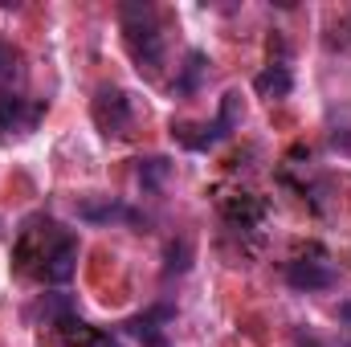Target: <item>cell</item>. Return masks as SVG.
Returning a JSON list of instances; mask_svg holds the SVG:
<instances>
[{
  "label": "cell",
  "instance_id": "cell-1",
  "mask_svg": "<svg viewBox=\"0 0 351 347\" xmlns=\"http://www.w3.org/2000/svg\"><path fill=\"white\" fill-rule=\"evenodd\" d=\"M16 265L21 274H33L41 282H70L74 278V265H78V237L58 229L53 221H29L21 229V241H16Z\"/></svg>",
  "mask_w": 351,
  "mask_h": 347
},
{
  "label": "cell",
  "instance_id": "cell-2",
  "mask_svg": "<svg viewBox=\"0 0 351 347\" xmlns=\"http://www.w3.org/2000/svg\"><path fill=\"white\" fill-rule=\"evenodd\" d=\"M119 21H123V45H127V53L135 58L139 70H147L156 78L160 66H164V33H160L156 8L143 4V0H127L119 8Z\"/></svg>",
  "mask_w": 351,
  "mask_h": 347
},
{
  "label": "cell",
  "instance_id": "cell-3",
  "mask_svg": "<svg viewBox=\"0 0 351 347\" xmlns=\"http://www.w3.org/2000/svg\"><path fill=\"white\" fill-rule=\"evenodd\" d=\"M90 115H94V127H98L106 139L127 135V127H131V119H135L127 90H119V86H102V90H98V94H94Z\"/></svg>",
  "mask_w": 351,
  "mask_h": 347
},
{
  "label": "cell",
  "instance_id": "cell-4",
  "mask_svg": "<svg viewBox=\"0 0 351 347\" xmlns=\"http://www.w3.org/2000/svg\"><path fill=\"white\" fill-rule=\"evenodd\" d=\"M241 123V94L237 90H229L225 98H221V115L208 123V127H200V135H192V139H184V147H192V152H204V147H217L233 127Z\"/></svg>",
  "mask_w": 351,
  "mask_h": 347
},
{
  "label": "cell",
  "instance_id": "cell-5",
  "mask_svg": "<svg viewBox=\"0 0 351 347\" xmlns=\"http://www.w3.org/2000/svg\"><path fill=\"white\" fill-rule=\"evenodd\" d=\"M41 115H45L41 102H25V98L0 90V135H29Z\"/></svg>",
  "mask_w": 351,
  "mask_h": 347
},
{
  "label": "cell",
  "instance_id": "cell-6",
  "mask_svg": "<svg viewBox=\"0 0 351 347\" xmlns=\"http://www.w3.org/2000/svg\"><path fill=\"white\" fill-rule=\"evenodd\" d=\"M286 282L294 290H327V286H335V265L327 258H298L290 261Z\"/></svg>",
  "mask_w": 351,
  "mask_h": 347
},
{
  "label": "cell",
  "instance_id": "cell-7",
  "mask_svg": "<svg viewBox=\"0 0 351 347\" xmlns=\"http://www.w3.org/2000/svg\"><path fill=\"white\" fill-rule=\"evenodd\" d=\"M221 213H225V221L233 229H258L262 217H265V204L258 196H250V192H237V196H225L221 200Z\"/></svg>",
  "mask_w": 351,
  "mask_h": 347
},
{
  "label": "cell",
  "instance_id": "cell-8",
  "mask_svg": "<svg viewBox=\"0 0 351 347\" xmlns=\"http://www.w3.org/2000/svg\"><path fill=\"white\" fill-rule=\"evenodd\" d=\"M78 217L94 221V225H106V221H131L135 213L114 196H86V200H78Z\"/></svg>",
  "mask_w": 351,
  "mask_h": 347
},
{
  "label": "cell",
  "instance_id": "cell-9",
  "mask_svg": "<svg viewBox=\"0 0 351 347\" xmlns=\"http://www.w3.org/2000/svg\"><path fill=\"white\" fill-rule=\"evenodd\" d=\"M254 90H258L262 98H269V102H274V98H286V94L294 90V74H290V66H282V62L274 66V62H269L262 74L254 78Z\"/></svg>",
  "mask_w": 351,
  "mask_h": 347
},
{
  "label": "cell",
  "instance_id": "cell-10",
  "mask_svg": "<svg viewBox=\"0 0 351 347\" xmlns=\"http://www.w3.org/2000/svg\"><path fill=\"white\" fill-rule=\"evenodd\" d=\"M204 70H208V58H204L200 49H192V53L184 58V70H180V78H176V94H196L200 78H204Z\"/></svg>",
  "mask_w": 351,
  "mask_h": 347
},
{
  "label": "cell",
  "instance_id": "cell-11",
  "mask_svg": "<svg viewBox=\"0 0 351 347\" xmlns=\"http://www.w3.org/2000/svg\"><path fill=\"white\" fill-rule=\"evenodd\" d=\"M58 331H62V344L66 347H94V339H98V331L90 327V323H82V319H62L58 323Z\"/></svg>",
  "mask_w": 351,
  "mask_h": 347
},
{
  "label": "cell",
  "instance_id": "cell-12",
  "mask_svg": "<svg viewBox=\"0 0 351 347\" xmlns=\"http://www.w3.org/2000/svg\"><path fill=\"white\" fill-rule=\"evenodd\" d=\"M327 139H331V147H335L339 156H351V106H343V110L331 115V131H327Z\"/></svg>",
  "mask_w": 351,
  "mask_h": 347
},
{
  "label": "cell",
  "instance_id": "cell-13",
  "mask_svg": "<svg viewBox=\"0 0 351 347\" xmlns=\"http://www.w3.org/2000/svg\"><path fill=\"white\" fill-rule=\"evenodd\" d=\"M168 172H172V164H168L164 156H156V160L139 164V184H143V188H152V184H160V180H164Z\"/></svg>",
  "mask_w": 351,
  "mask_h": 347
},
{
  "label": "cell",
  "instance_id": "cell-14",
  "mask_svg": "<svg viewBox=\"0 0 351 347\" xmlns=\"http://www.w3.org/2000/svg\"><path fill=\"white\" fill-rule=\"evenodd\" d=\"M8 66H12V49H8V45H4V41H0V74H4V70H8Z\"/></svg>",
  "mask_w": 351,
  "mask_h": 347
},
{
  "label": "cell",
  "instance_id": "cell-15",
  "mask_svg": "<svg viewBox=\"0 0 351 347\" xmlns=\"http://www.w3.org/2000/svg\"><path fill=\"white\" fill-rule=\"evenodd\" d=\"M94 347H123V344H119V339H110V335H98V339H94Z\"/></svg>",
  "mask_w": 351,
  "mask_h": 347
}]
</instances>
